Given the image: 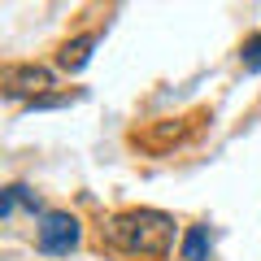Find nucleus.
I'll return each instance as SVG.
<instances>
[{
    "mask_svg": "<svg viewBox=\"0 0 261 261\" xmlns=\"http://www.w3.org/2000/svg\"><path fill=\"white\" fill-rule=\"evenodd\" d=\"M109 240L122 252H135V257H170L174 248V218L161 214V209H126V214L109 218Z\"/></svg>",
    "mask_w": 261,
    "mask_h": 261,
    "instance_id": "1",
    "label": "nucleus"
},
{
    "mask_svg": "<svg viewBox=\"0 0 261 261\" xmlns=\"http://www.w3.org/2000/svg\"><path fill=\"white\" fill-rule=\"evenodd\" d=\"M79 240H83L79 218L61 214V209L44 214V218H39V226H35V244H39V252H48V257H70V252L79 248Z\"/></svg>",
    "mask_w": 261,
    "mask_h": 261,
    "instance_id": "2",
    "label": "nucleus"
},
{
    "mask_svg": "<svg viewBox=\"0 0 261 261\" xmlns=\"http://www.w3.org/2000/svg\"><path fill=\"white\" fill-rule=\"evenodd\" d=\"M57 83V74L48 65H9L5 70V96H31V100H44V92Z\"/></svg>",
    "mask_w": 261,
    "mask_h": 261,
    "instance_id": "3",
    "label": "nucleus"
},
{
    "mask_svg": "<svg viewBox=\"0 0 261 261\" xmlns=\"http://www.w3.org/2000/svg\"><path fill=\"white\" fill-rule=\"evenodd\" d=\"M214 240H209V226H192L183 235V261H209Z\"/></svg>",
    "mask_w": 261,
    "mask_h": 261,
    "instance_id": "4",
    "label": "nucleus"
},
{
    "mask_svg": "<svg viewBox=\"0 0 261 261\" xmlns=\"http://www.w3.org/2000/svg\"><path fill=\"white\" fill-rule=\"evenodd\" d=\"M92 48H96V35H83V39H74V44H65L61 48V65L79 74V70L92 61Z\"/></svg>",
    "mask_w": 261,
    "mask_h": 261,
    "instance_id": "5",
    "label": "nucleus"
},
{
    "mask_svg": "<svg viewBox=\"0 0 261 261\" xmlns=\"http://www.w3.org/2000/svg\"><path fill=\"white\" fill-rule=\"evenodd\" d=\"M18 205H27L31 214H39V200L27 192V187L13 183V187H5V196H0V218H13V214H18ZM39 218H44V214H39Z\"/></svg>",
    "mask_w": 261,
    "mask_h": 261,
    "instance_id": "6",
    "label": "nucleus"
},
{
    "mask_svg": "<svg viewBox=\"0 0 261 261\" xmlns=\"http://www.w3.org/2000/svg\"><path fill=\"white\" fill-rule=\"evenodd\" d=\"M244 70H248V74H261V35H252L248 44H244Z\"/></svg>",
    "mask_w": 261,
    "mask_h": 261,
    "instance_id": "7",
    "label": "nucleus"
}]
</instances>
